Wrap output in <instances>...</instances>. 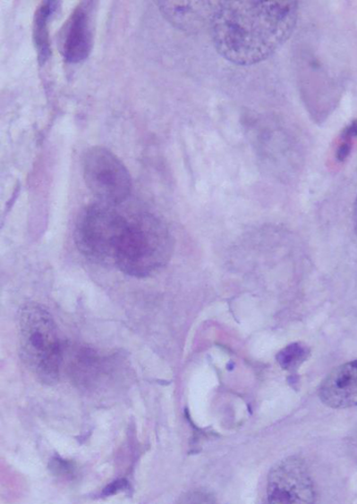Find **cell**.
I'll return each mask as SVG.
<instances>
[{"label": "cell", "mask_w": 357, "mask_h": 504, "mask_svg": "<svg viewBox=\"0 0 357 504\" xmlns=\"http://www.w3.org/2000/svg\"><path fill=\"white\" fill-rule=\"evenodd\" d=\"M295 2H218L209 30L217 53L231 63H263L293 34Z\"/></svg>", "instance_id": "6da1fadb"}, {"label": "cell", "mask_w": 357, "mask_h": 504, "mask_svg": "<svg viewBox=\"0 0 357 504\" xmlns=\"http://www.w3.org/2000/svg\"><path fill=\"white\" fill-rule=\"evenodd\" d=\"M172 251L169 231L151 215L129 218L115 251L114 265L123 273L143 278L168 263Z\"/></svg>", "instance_id": "7a4b0ae2"}, {"label": "cell", "mask_w": 357, "mask_h": 504, "mask_svg": "<svg viewBox=\"0 0 357 504\" xmlns=\"http://www.w3.org/2000/svg\"><path fill=\"white\" fill-rule=\"evenodd\" d=\"M19 347L23 364L38 381H59L64 350L52 315L36 304L25 305L18 316Z\"/></svg>", "instance_id": "3957f363"}, {"label": "cell", "mask_w": 357, "mask_h": 504, "mask_svg": "<svg viewBox=\"0 0 357 504\" xmlns=\"http://www.w3.org/2000/svg\"><path fill=\"white\" fill-rule=\"evenodd\" d=\"M128 220L103 203L86 208L76 224L77 248L91 260L114 265L115 251Z\"/></svg>", "instance_id": "277c9868"}, {"label": "cell", "mask_w": 357, "mask_h": 504, "mask_svg": "<svg viewBox=\"0 0 357 504\" xmlns=\"http://www.w3.org/2000/svg\"><path fill=\"white\" fill-rule=\"evenodd\" d=\"M83 178L87 188L103 205H121L131 195L132 180L123 163L107 148L94 147L83 157Z\"/></svg>", "instance_id": "5b68a950"}, {"label": "cell", "mask_w": 357, "mask_h": 504, "mask_svg": "<svg viewBox=\"0 0 357 504\" xmlns=\"http://www.w3.org/2000/svg\"><path fill=\"white\" fill-rule=\"evenodd\" d=\"M267 501L268 504H315L314 483L302 459L286 458L269 471Z\"/></svg>", "instance_id": "8992f818"}, {"label": "cell", "mask_w": 357, "mask_h": 504, "mask_svg": "<svg viewBox=\"0 0 357 504\" xmlns=\"http://www.w3.org/2000/svg\"><path fill=\"white\" fill-rule=\"evenodd\" d=\"M94 2L80 3L60 33L61 52L66 62L81 63L89 57L92 50L95 31Z\"/></svg>", "instance_id": "52a82bcc"}, {"label": "cell", "mask_w": 357, "mask_h": 504, "mask_svg": "<svg viewBox=\"0 0 357 504\" xmlns=\"http://www.w3.org/2000/svg\"><path fill=\"white\" fill-rule=\"evenodd\" d=\"M318 393L321 401L330 408L357 407V358L334 368L322 382Z\"/></svg>", "instance_id": "ba28073f"}, {"label": "cell", "mask_w": 357, "mask_h": 504, "mask_svg": "<svg viewBox=\"0 0 357 504\" xmlns=\"http://www.w3.org/2000/svg\"><path fill=\"white\" fill-rule=\"evenodd\" d=\"M160 13L179 30L198 33L209 28L217 3L215 2H158Z\"/></svg>", "instance_id": "9c48e42d"}, {"label": "cell", "mask_w": 357, "mask_h": 504, "mask_svg": "<svg viewBox=\"0 0 357 504\" xmlns=\"http://www.w3.org/2000/svg\"><path fill=\"white\" fill-rule=\"evenodd\" d=\"M60 3L44 2L38 6L33 19V42L38 55V61L44 64L51 56L49 25Z\"/></svg>", "instance_id": "30bf717a"}, {"label": "cell", "mask_w": 357, "mask_h": 504, "mask_svg": "<svg viewBox=\"0 0 357 504\" xmlns=\"http://www.w3.org/2000/svg\"><path fill=\"white\" fill-rule=\"evenodd\" d=\"M69 368L73 381L81 385H89L102 375L101 357L89 349L79 348L70 351Z\"/></svg>", "instance_id": "8fae6325"}, {"label": "cell", "mask_w": 357, "mask_h": 504, "mask_svg": "<svg viewBox=\"0 0 357 504\" xmlns=\"http://www.w3.org/2000/svg\"><path fill=\"white\" fill-rule=\"evenodd\" d=\"M309 356H310L309 347L303 343H293L276 355V361L283 370L296 374L298 368L308 360Z\"/></svg>", "instance_id": "7c38bea8"}, {"label": "cell", "mask_w": 357, "mask_h": 504, "mask_svg": "<svg viewBox=\"0 0 357 504\" xmlns=\"http://www.w3.org/2000/svg\"><path fill=\"white\" fill-rule=\"evenodd\" d=\"M129 489V483L127 480L120 479L108 484L107 487L104 489L103 494L106 497L113 496V494L118 493L119 491Z\"/></svg>", "instance_id": "4fadbf2b"}, {"label": "cell", "mask_w": 357, "mask_h": 504, "mask_svg": "<svg viewBox=\"0 0 357 504\" xmlns=\"http://www.w3.org/2000/svg\"><path fill=\"white\" fill-rule=\"evenodd\" d=\"M344 139V142L341 145V147L339 149H337L336 152V158L339 161H344L347 157H349V155L351 153L352 150V147L351 144L349 142V140L351 139Z\"/></svg>", "instance_id": "5bb4252c"}, {"label": "cell", "mask_w": 357, "mask_h": 504, "mask_svg": "<svg viewBox=\"0 0 357 504\" xmlns=\"http://www.w3.org/2000/svg\"><path fill=\"white\" fill-rule=\"evenodd\" d=\"M183 504H214L205 494H191Z\"/></svg>", "instance_id": "9a60e30c"}, {"label": "cell", "mask_w": 357, "mask_h": 504, "mask_svg": "<svg viewBox=\"0 0 357 504\" xmlns=\"http://www.w3.org/2000/svg\"><path fill=\"white\" fill-rule=\"evenodd\" d=\"M353 223H354V229L357 236V197L354 202V208H353Z\"/></svg>", "instance_id": "2e32d148"}]
</instances>
